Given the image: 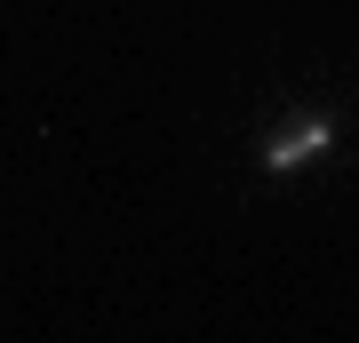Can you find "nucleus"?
Returning <instances> with one entry per match:
<instances>
[{
  "instance_id": "nucleus-1",
  "label": "nucleus",
  "mask_w": 359,
  "mask_h": 343,
  "mask_svg": "<svg viewBox=\"0 0 359 343\" xmlns=\"http://www.w3.org/2000/svg\"><path fill=\"white\" fill-rule=\"evenodd\" d=\"M327 144H335V120H327V112H295V120H280V128L264 136V168H271V176H287V168L320 160Z\"/></svg>"
}]
</instances>
